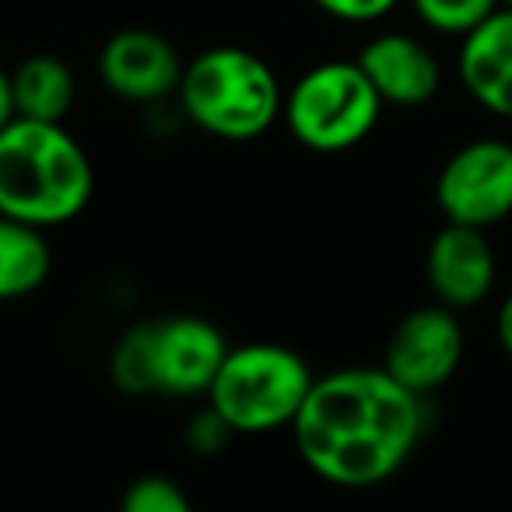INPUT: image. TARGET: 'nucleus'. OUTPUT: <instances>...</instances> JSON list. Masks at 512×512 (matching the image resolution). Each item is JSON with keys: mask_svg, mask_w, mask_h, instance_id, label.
<instances>
[{"mask_svg": "<svg viewBox=\"0 0 512 512\" xmlns=\"http://www.w3.org/2000/svg\"><path fill=\"white\" fill-rule=\"evenodd\" d=\"M495 274V249H491L484 228L446 221V228L435 232V239L428 242L425 278L442 306L470 309L484 302L495 288Z\"/></svg>", "mask_w": 512, "mask_h": 512, "instance_id": "nucleus-10", "label": "nucleus"}, {"mask_svg": "<svg viewBox=\"0 0 512 512\" xmlns=\"http://www.w3.org/2000/svg\"><path fill=\"white\" fill-rule=\"evenodd\" d=\"M411 8L418 11V18L428 29L463 39L484 18L495 15L502 8V0H411Z\"/></svg>", "mask_w": 512, "mask_h": 512, "instance_id": "nucleus-15", "label": "nucleus"}, {"mask_svg": "<svg viewBox=\"0 0 512 512\" xmlns=\"http://www.w3.org/2000/svg\"><path fill=\"white\" fill-rule=\"evenodd\" d=\"M495 330H498V344H502V351L512 358V295L502 302V309H498V323H495Z\"/></svg>", "mask_w": 512, "mask_h": 512, "instance_id": "nucleus-20", "label": "nucleus"}, {"mask_svg": "<svg viewBox=\"0 0 512 512\" xmlns=\"http://www.w3.org/2000/svg\"><path fill=\"white\" fill-rule=\"evenodd\" d=\"M228 355V341L200 316L137 323L116 341L109 376L134 397H193L207 393Z\"/></svg>", "mask_w": 512, "mask_h": 512, "instance_id": "nucleus-4", "label": "nucleus"}, {"mask_svg": "<svg viewBox=\"0 0 512 512\" xmlns=\"http://www.w3.org/2000/svg\"><path fill=\"white\" fill-rule=\"evenodd\" d=\"M425 397L379 369H341L316 379L292 421L299 456L337 488L390 481L425 435Z\"/></svg>", "mask_w": 512, "mask_h": 512, "instance_id": "nucleus-1", "label": "nucleus"}, {"mask_svg": "<svg viewBox=\"0 0 512 512\" xmlns=\"http://www.w3.org/2000/svg\"><path fill=\"white\" fill-rule=\"evenodd\" d=\"M463 348H467V337L456 320V309L435 302L407 313L393 327L383 351V369L407 390L428 397L456 376Z\"/></svg>", "mask_w": 512, "mask_h": 512, "instance_id": "nucleus-8", "label": "nucleus"}, {"mask_svg": "<svg viewBox=\"0 0 512 512\" xmlns=\"http://www.w3.org/2000/svg\"><path fill=\"white\" fill-rule=\"evenodd\" d=\"M92 190V158L64 123L15 116L0 130V214L57 228L85 211Z\"/></svg>", "mask_w": 512, "mask_h": 512, "instance_id": "nucleus-2", "label": "nucleus"}, {"mask_svg": "<svg viewBox=\"0 0 512 512\" xmlns=\"http://www.w3.org/2000/svg\"><path fill=\"white\" fill-rule=\"evenodd\" d=\"M323 15L337 18V22H351V25H365V22H379L386 18L400 0H313Z\"/></svg>", "mask_w": 512, "mask_h": 512, "instance_id": "nucleus-17", "label": "nucleus"}, {"mask_svg": "<svg viewBox=\"0 0 512 512\" xmlns=\"http://www.w3.org/2000/svg\"><path fill=\"white\" fill-rule=\"evenodd\" d=\"M383 106L358 60H327L288 88L281 116L302 148L337 155L376 130Z\"/></svg>", "mask_w": 512, "mask_h": 512, "instance_id": "nucleus-6", "label": "nucleus"}, {"mask_svg": "<svg viewBox=\"0 0 512 512\" xmlns=\"http://www.w3.org/2000/svg\"><path fill=\"white\" fill-rule=\"evenodd\" d=\"M15 116L18 109H15V92H11V74L0 67V130L8 127Z\"/></svg>", "mask_w": 512, "mask_h": 512, "instance_id": "nucleus-19", "label": "nucleus"}, {"mask_svg": "<svg viewBox=\"0 0 512 512\" xmlns=\"http://www.w3.org/2000/svg\"><path fill=\"white\" fill-rule=\"evenodd\" d=\"M313 383V369L299 351L256 341L228 348L207 390V404L235 435H267L274 428H292Z\"/></svg>", "mask_w": 512, "mask_h": 512, "instance_id": "nucleus-5", "label": "nucleus"}, {"mask_svg": "<svg viewBox=\"0 0 512 512\" xmlns=\"http://www.w3.org/2000/svg\"><path fill=\"white\" fill-rule=\"evenodd\" d=\"M358 67L386 106H425L442 85L435 53L404 32H383L369 39L358 53Z\"/></svg>", "mask_w": 512, "mask_h": 512, "instance_id": "nucleus-11", "label": "nucleus"}, {"mask_svg": "<svg viewBox=\"0 0 512 512\" xmlns=\"http://www.w3.org/2000/svg\"><path fill=\"white\" fill-rule=\"evenodd\" d=\"M183 60L176 46L151 29H123L102 46L99 78L116 99L155 106L179 92Z\"/></svg>", "mask_w": 512, "mask_h": 512, "instance_id": "nucleus-9", "label": "nucleus"}, {"mask_svg": "<svg viewBox=\"0 0 512 512\" xmlns=\"http://www.w3.org/2000/svg\"><path fill=\"white\" fill-rule=\"evenodd\" d=\"M502 8H512V0H502Z\"/></svg>", "mask_w": 512, "mask_h": 512, "instance_id": "nucleus-21", "label": "nucleus"}, {"mask_svg": "<svg viewBox=\"0 0 512 512\" xmlns=\"http://www.w3.org/2000/svg\"><path fill=\"white\" fill-rule=\"evenodd\" d=\"M228 435H235V432L225 425V418H221L211 404H207V411L200 414L197 421H190V446L200 449V453H214L218 446H225Z\"/></svg>", "mask_w": 512, "mask_h": 512, "instance_id": "nucleus-18", "label": "nucleus"}, {"mask_svg": "<svg viewBox=\"0 0 512 512\" xmlns=\"http://www.w3.org/2000/svg\"><path fill=\"white\" fill-rule=\"evenodd\" d=\"M179 106L204 134L253 141L267 134L285 106V92L264 57L242 46H214L183 67Z\"/></svg>", "mask_w": 512, "mask_h": 512, "instance_id": "nucleus-3", "label": "nucleus"}, {"mask_svg": "<svg viewBox=\"0 0 512 512\" xmlns=\"http://www.w3.org/2000/svg\"><path fill=\"white\" fill-rule=\"evenodd\" d=\"M11 92H15V109L25 120L64 123V116L74 106V74L60 57L36 53L22 60L11 71Z\"/></svg>", "mask_w": 512, "mask_h": 512, "instance_id": "nucleus-14", "label": "nucleus"}, {"mask_svg": "<svg viewBox=\"0 0 512 512\" xmlns=\"http://www.w3.org/2000/svg\"><path fill=\"white\" fill-rule=\"evenodd\" d=\"M460 81L477 106L512 120V8H498L463 36Z\"/></svg>", "mask_w": 512, "mask_h": 512, "instance_id": "nucleus-12", "label": "nucleus"}, {"mask_svg": "<svg viewBox=\"0 0 512 512\" xmlns=\"http://www.w3.org/2000/svg\"><path fill=\"white\" fill-rule=\"evenodd\" d=\"M123 512H190V498L172 477L144 474L123 491Z\"/></svg>", "mask_w": 512, "mask_h": 512, "instance_id": "nucleus-16", "label": "nucleus"}, {"mask_svg": "<svg viewBox=\"0 0 512 512\" xmlns=\"http://www.w3.org/2000/svg\"><path fill=\"white\" fill-rule=\"evenodd\" d=\"M442 218L470 228H491L512 214V144L498 137L463 144L435 179Z\"/></svg>", "mask_w": 512, "mask_h": 512, "instance_id": "nucleus-7", "label": "nucleus"}, {"mask_svg": "<svg viewBox=\"0 0 512 512\" xmlns=\"http://www.w3.org/2000/svg\"><path fill=\"white\" fill-rule=\"evenodd\" d=\"M53 271V249L46 228L0 214V302L39 292Z\"/></svg>", "mask_w": 512, "mask_h": 512, "instance_id": "nucleus-13", "label": "nucleus"}]
</instances>
